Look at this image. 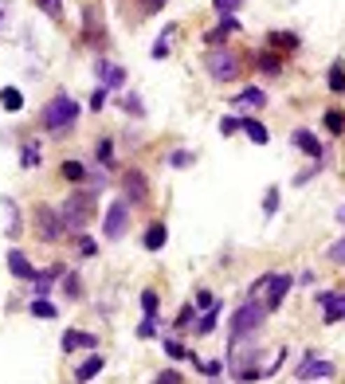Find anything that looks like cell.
Returning a JSON list of instances; mask_svg holds the SVG:
<instances>
[{
    "label": "cell",
    "instance_id": "cell-1",
    "mask_svg": "<svg viewBox=\"0 0 345 384\" xmlns=\"http://www.w3.org/2000/svg\"><path fill=\"white\" fill-rule=\"evenodd\" d=\"M79 114H83V106L71 99V94H51V99L43 102L40 122H43L48 134H63V129H71L75 122H79Z\"/></svg>",
    "mask_w": 345,
    "mask_h": 384
},
{
    "label": "cell",
    "instance_id": "cell-2",
    "mask_svg": "<svg viewBox=\"0 0 345 384\" xmlns=\"http://www.w3.org/2000/svg\"><path fill=\"white\" fill-rule=\"evenodd\" d=\"M263 322H267V306L259 302V298H247L236 314H232V341H236V337L259 334V329H263Z\"/></svg>",
    "mask_w": 345,
    "mask_h": 384
},
{
    "label": "cell",
    "instance_id": "cell-3",
    "mask_svg": "<svg viewBox=\"0 0 345 384\" xmlns=\"http://www.w3.org/2000/svg\"><path fill=\"white\" fill-rule=\"evenodd\" d=\"M208 75L216 83H236L239 79V71H244V63H239L236 51H227V48H212L208 51V59H204Z\"/></svg>",
    "mask_w": 345,
    "mask_h": 384
},
{
    "label": "cell",
    "instance_id": "cell-4",
    "mask_svg": "<svg viewBox=\"0 0 345 384\" xmlns=\"http://www.w3.org/2000/svg\"><path fill=\"white\" fill-rule=\"evenodd\" d=\"M90 204H94V192H75V197L67 200V204L59 208V216H63V227H71V232H83L90 220Z\"/></svg>",
    "mask_w": 345,
    "mask_h": 384
},
{
    "label": "cell",
    "instance_id": "cell-5",
    "mask_svg": "<svg viewBox=\"0 0 345 384\" xmlns=\"http://www.w3.org/2000/svg\"><path fill=\"white\" fill-rule=\"evenodd\" d=\"M290 283H295L290 275H263L255 286H251V290H255V294L263 290V306H267V314H271V310H279V306H283V298H286V290H290Z\"/></svg>",
    "mask_w": 345,
    "mask_h": 384
},
{
    "label": "cell",
    "instance_id": "cell-6",
    "mask_svg": "<svg viewBox=\"0 0 345 384\" xmlns=\"http://www.w3.org/2000/svg\"><path fill=\"white\" fill-rule=\"evenodd\" d=\"M126 224H129V208H126V200H114V204L106 208V216H102V236L118 243V239L126 236Z\"/></svg>",
    "mask_w": 345,
    "mask_h": 384
},
{
    "label": "cell",
    "instance_id": "cell-7",
    "mask_svg": "<svg viewBox=\"0 0 345 384\" xmlns=\"http://www.w3.org/2000/svg\"><path fill=\"white\" fill-rule=\"evenodd\" d=\"M122 188H126V200H129V204H146L149 180H146V173H141V169H126V173H122Z\"/></svg>",
    "mask_w": 345,
    "mask_h": 384
},
{
    "label": "cell",
    "instance_id": "cell-8",
    "mask_svg": "<svg viewBox=\"0 0 345 384\" xmlns=\"http://www.w3.org/2000/svg\"><path fill=\"white\" fill-rule=\"evenodd\" d=\"M36 216H40V239H43V243H55V239H63V232H67V227H63V216L55 212V208L43 204Z\"/></svg>",
    "mask_w": 345,
    "mask_h": 384
},
{
    "label": "cell",
    "instance_id": "cell-9",
    "mask_svg": "<svg viewBox=\"0 0 345 384\" xmlns=\"http://www.w3.org/2000/svg\"><path fill=\"white\" fill-rule=\"evenodd\" d=\"M298 381L314 384V381H334V361H318V357H306L298 364Z\"/></svg>",
    "mask_w": 345,
    "mask_h": 384
},
{
    "label": "cell",
    "instance_id": "cell-10",
    "mask_svg": "<svg viewBox=\"0 0 345 384\" xmlns=\"http://www.w3.org/2000/svg\"><path fill=\"white\" fill-rule=\"evenodd\" d=\"M94 345H99L94 334H87V329H67L63 341H59V349L63 353H79V349H94Z\"/></svg>",
    "mask_w": 345,
    "mask_h": 384
},
{
    "label": "cell",
    "instance_id": "cell-11",
    "mask_svg": "<svg viewBox=\"0 0 345 384\" xmlns=\"http://www.w3.org/2000/svg\"><path fill=\"white\" fill-rule=\"evenodd\" d=\"M236 31H239V16L232 12V16H224L212 31H204V43H208V48H220V43H224L227 36H236Z\"/></svg>",
    "mask_w": 345,
    "mask_h": 384
},
{
    "label": "cell",
    "instance_id": "cell-12",
    "mask_svg": "<svg viewBox=\"0 0 345 384\" xmlns=\"http://www.w3.org/2000/svg\"><path fill=\"white\" fill-rule=\"evenodd\" d=\"M322 322L334 325V322H345V294H322Z\"/></svg>",
    "mask_w": 345,
    "mask_h": 384
},
{
    "label": "cell",
    "instance_id": "cell-13",
    "mask_svg": "<svg viewBox=\"0 0 345 384\" xmlns=\"http://www.w3.org/2000/svg\"><path fill=\"white\" fill-rule=\"evenodd\" d=\"M8 271L16 278H24V283H31V275H36V266L28 263V255H24V251H8Z\"/></svg>",
    "mask_w": 345,
    "mask_h": 384
},
{
    "label": "cell",
    "instance_id": "cell-14",
    "mask_svg": "<svg viewBox=\"0 0 345 384\" xmlns=\"http://www.w3.org/2000/svg\"><path fill=\"white\" fill-rule=\"evenodd\" d=\"M239 129H244L247 138L255 141V145H267V141H271V129H267L259 118H239Z\"/></svg>",
    "mask_w": 345,
    "mask_h": 384
},
{
    "label": "cell",
    "instance_id": "cell-15",
    "mask_svg": "<svg viewBox=\"0 0 345 384\" xmlns=\"http://www.w3.org/2000/svg\"><path fill=\"white\" fill-rule=\"evenodd\" d=\"M59 275H63L59 266H51V271H36V275H31V283H36V298H48Z\"/></svg>",
    "mask_w": 345,
    "mask_h": 384
},
{
    "label": "cell",
    "instance_id": "cell-16",
    "mask_svg": "<svg viewBox=\"0 0 345 384\" xmlns=\"http://www.w3.org/2000/svg\"><path fill=\"white\" fill-rule=\"evenodd\" d=\"M165 239H169L165 224H149L146 236H141V247H146V251H161V247H165Z\"/></svg>",
    "mask_w": 345,
    "mask_h": 384
},
{
    "label": "cell",
    "instance_id": "cell-17",
    "mask_svg": "<svg viewBox=\"0 0 345 384\" xmlns=\"http://www.w3.org/2000/svg\"><path fill=\"white\" fill-rule=\"evenodd\" d=\"M290 141H295L298 149H306L310 157H322V141H318L310 129H295V134H290Z\"/></svg>",
    "mask_w": 345,
    "mask_h": 384
},
{
    "label": "cell",
    "instance_id": "cell-18",
    "mask_svg": "<svg viewBox=\"0 0 345 384\" xmlns=\"http://www.w3.org/2000/svg\"><path fill=\"white\" fill-rule=\"evenodd\" d=\"M236 106H247V110H263L267 106V94L259 87H244V94H236Z\"/></svg>",
    "mask_w": 345,
    "mask_h": 384
},
{
    "label": "cell",
    "instance_id": "cell-19",
    "mask_svg": "<svg viewBox=\"0 0 345 384\" xmlns=\"http://www.w3.org/2000/svg\"><path fill=\"white\" fill-rule=\"evenodd\" d=\"M99 75H102V87H106V90H118L122 83H126V71L110 67V63H99Z\"/></svg>",
    "mask_w": 345,
    "mask_h": 384
},
{
    "label": "cell",
    "instance_id": "cell-20",
    "mask_svg": "<svg viewBox=\"0 0 345 384\" xmlns=\"http://www.w3.org/2000/svg\"><path fill=\"white\" fill-rule=\"evenodd\" d=\"M0 106L8 110V114L24 110V90H20V87H4V90H0Z\"/></svg>",
    "mask_w": 345,
    "mask_h": 384
},
{
    "label": "cell",
    "instance_id": "cell-21",
    "mask_svg": "<svg viewBox=\"0 0 345 384\" xmlns=\"http://www.w3.org/2000/svg\"><path fill=\"white\" fill-rule=\"evenodd\" d=\"M102 364H106L102 357H87V361H83L79 369H75V381H94V376L102 373Z\"/></svg>",
    "mask_w": 345,
    "mask_h": 384
},
{
    "label": "cell",
    "instance_id": "cell-22",
    "mask_svg": "<svg viewBox=\"0 0 345 384\" xmlns=\"http://www.w3.org/2000/svg\"><path fill=\"white\" fill-rule=\"evenodd\" d=\"M216 322H220V302H212V306H208V314H204V318H197V334H200V337H208L212 329H216Z\"/></svg>",
    "mask_w": 345,
    "mask_h": 384
},
{
    "label": "cell",
    "instance_id": "cell-23",
    "mask_svg": "<svg viewBox=\"0 0 345 384\" xmlns=\"http://www.w3.org/2000/svg\"><path fill=\"white\" fill-rule=\"evenodd\" d=\"M31 318H40V322H55L59 310H55V302H48V298H36V302H31Z\"/></svg>",
    "mask_w": 345,
    "mask_h": 384
},
{
    "label": "cell",
    "instance_id": "cell-24",
    "mask_svg": "<svg viewBox=\"0 0 345 384\" xmlns=\"http://www.w3.org/2000/svg\"><path fill=\"white\" fill-rule=\"evenodd\" d=\"M255 67L263 71V75H279V71H283V59H279L275 51H259V59H255Z\"/></svg>",
    "mask_w": 345,
    "mask_h": 384
},
{
    "label": "cell",
    "instance_id": "cell-25",
    "mask_svg": "<svg viewBox=\"0 0 345 384\" xmlns=\"http://www.w3.org/2000/svg\"><path fill=\"white\" fill-rule=\"evenodd\" d=\"M63 180H71V185H79V180H87V165L83 161H63Z\"/></svg>",
    "mask_w": 345,
    "mask_h": 384
},
{
    "label": "cell",
    "instance_id": "cell-26",
    "mask_svg": "<svg viewBox=\"0 0 345 384\" xmlns=\"http://www.w3.org/2000/svg\"><path fill=\"white\" fill-rule=\"evenodd\" d=\"M267 43H271V48H283V51H295L298 48V36H290V31H271Z\"/></svg>",
    "mask_w": 345,
    "mask_h": 384
},
{
    "label": "cell",
    "instance_id": "cell-27",
    "mask_svg": "<svg viewBox=\"0 0 345 384\" xmlns=\"http://www.w3.org/2000/svg\"><path fill=\"white\" fill-rule=\"evenodd\" d=\"M20 165H24V169H36V165H40V141H28V145L20 149Z\"/></svg>",
    "mask_w": 345,
    "mask_h": 384
},
{
    "label": "cell",
    "instance_id": "cell-28",
    "mask_svg": "<svg viewBox=\"0 0 345 384\" xmlns=\"http://www.w3.org/2000/svg\"><path fill=\"white\" fill-rule=\"evenodd\" d=\"M322 126H325V129H330V134H334V138H337V134H342V129H345V114H342V110H325Z\"/></svg>",
    "mask_w": 345,
    "mask_h": 384
},
{
    "label": "cell",
    "instance_id": "cell-29",
    "mask_svg": "<svg viewBox=\"0 0 345 384\" xmlns=\"http://www.w3.org/2000/svg\"><path fill=\"white\" fill-rule=\"evenodd\" d=\"M325 259H330L334 266H345V236H342V239H334V243L325 247Z\"/></svg>",
    "mask_w": 345,
    "mask_h": 384
},
{
    "label": "cell",
    "instance_id": "cell-30",
    "mask_svg": "<svg viewBox=\"0 0 345 384\" xmlns=\"http://www.w3.org/2000/svg\"><path fill=\"white\" fill-rule=\"evenodd\" d=\"M173 36H177V24H169V28L161 31L157 48H153V59H165V55H169V40H173Z\"/></svg>",
    "mask_w": 345,
    "mask_h": 384
},
{
    "label": "cell",
    "instance_id": "cell-31",
    "mask_svg": "<svg viewBox=\"0 0 345 384\" xmlns=\"http://www.w3.org/2000/svg\"><path fill=\"white\" fill-rule=\"evenodd\" d=\"M330 90L345 94V63H334V67H330Z\"/></svg>",
    "mask_w": 345,
    "mask_h": 384
},
{
    "label": "cell",
    "instance_id": "cell-32",
    "mask_svg": "<svg viewBox=\"0 0 345 384\" xmlns=\"http://www.w3.org/2000/svg\"><path fill=\"white\" fill-rule=\"evenodd\" d=\"M134 334H138L141 341H146V337H153V334H157V314H146L138 322V329H134Z\"/></svg>",
    "mask_w": 345,
    "mask_h": 384
},
{
    "label": "cell",
    "instance_id": "cell-33",
    "mask_svg": "<svg viewBox=\"0 0 345 384\" xmlns=\"http://www.w3.org/2000/svg\"><path fill=\"white\" fill-rule=\"evenodd\" d=\"M36 4H40V12H43V16H51V20H59V16H63V0H36Z\"/></svg>",
    "mask_w": 345,
    "mask_h": 384
},
{
    "label": "cell",
    "instance_id": "cell-34",
    "mask_svg": "<svg viewBox=\"0 0 345 384\" xmlns=\"http://www.w3.org/2000/svg\"><path fill=\"white\" fill-rule=\"evenodd\" d=\"M94 251H99V243H94L90 236H83V232H79V247H75V255H79V259H90Z\"/></svg>",
    "mask_w": 345,
    "mask_h": 384
},
{
    "label": "cell",
    "instance_id": "cell-35",
    "mask_svg": "<svg viewBox=\"0 0 345 384\" xmlns=\"http://www.w3.org/2000/svg\"><path fill=\"white\" fill-rule=\"evenodd\" d=\"M99 165H114V141H110V138H102L99 141Z\"/></svg>",
    "mask_w": 345,
    "mask_h": 384
},
{
    "label": "cell",
    "instance_id": "cell-36",
    "mask_svg": "<svg viewBox=\"0 0 345 384\" xmlns=\"http://www.w3.org/2000/svg\"><path fill=\"white\" fill-rule=\"evenodd\" d=\"M212 8H216L220 16H232V12L244 8V0H212Z\"/></svg>",
    "mask_w": 345,
    "mask_h": 384
},
{
    "label": "cell",
    "instance_id": "cell-37",
    "mask_svg": "<svg viewBox=\"0 0 345 384\" xmlns=\"http://www.w3.org/2000/svg\"><path fill=\"white\" fill-rule=\"evenodd\" d=\"M165 353L173 357V361H185V357H188V349L177 341V337H169V341H165Z\"/></svg>",
    "mask_w": 345,
    "mask_h": 384
},
{
    "label": "cell",
    "instance_id": "cell-38",
    "mask_svg": "<svg viewBox=\"0 0 345 384\" xmlns=\"http://www.w3.org/2000/svg\"><path fill=\"white\" fill-rule=\"evenodd\" d=\"M263 212H267V216H275V212H279V188H267V197H263Z\"/></svg>",
    "mask_w": 345,
    "mask_h": 384
},
{
    "label": "cell",
    "instance_id": "cell-39",
    "mask_svg": "<svg viewBox=\"0 0 345 384\" xmlns=\"http://www.w3.org/2000/svg\"><path fill=\"white\" fill-rule=\"evenodd\" d=\"M169 165H173V169H188V165H192V153L177 149V153H169Z\"/></svg>",
    "mask_w": 345,
    "mask_h": 384
},
{
    "label": "cell",
    "instance_id": "cell-40",
    "mask_svg": "<svg viewBox=\"0 0 345 384\" xmlns=\"http://www.w3.org/2000/svg\"><path fill=\"white\" fill-rule=\"evenodd\" d=\"M197 322V306H181V314H177V325L185 329V325H192Z\"/></svg>",
    "mask_w": 345,
    "mask_h": 384
},
{
    "label": "cell",
    "instance_id": "cell-41",
    "mask_svg": "<svg viewBox=\"0 0 345 384\" xmlns=\"http://www.w3.org/2000/svg\"><path fill=\"white\" fill-rule=\"evenodd\" d=\"M106 102H110V90H106V87H99L94 94H90V110H102Z\"/></svg>",
    "mask_w": 345,
    "mask_h": 384
},
{
    "label": "cell",
    "instance_id": "cell-42",
    "mask_svg": "<svg viewBox=\"0 0 345 384\" xmlns=\"http://www.w3.org/2000/svg\"><path fill=\"white\" fill-rule=\"evenodd\" d=\"M141 310L146 314H157V294L153 290H141Z\"/></svg>",
    "mask_w": 345,
    "mask_h": 384
},
{
    "label": "cell",
    "instance_id": "cell-43",
    "mask_svg": "<svg viewBox=\"0 0 345 384\" xmlns=\"http://www.w3.org/2000/svg\"><path fill=\"white\" fill-rule=\"evenodd\" d=\"M165 4H169V0H141V12H146V16H157Z\"/></svg>",
    "mask_w": 345,
    "mask_h": 384
},
{
    "label": "cell",
    "instance_id": "cell-44",
    "mask_svg": "<svg viewBox=\"0 0 345 384\" xmlns=\"http://www.w3.org/2000/svg\"><path fill=\"white\" fill-rule=\"evenodd\" d=\"M197 364H200V373H204V376H212V381L220 376V361H197Z\"/></svg>",
    "mask_w": 345,
    "mask_h": 384
},
{
    "label": "cell",
    "instance_id": "cell-45",
    "mask_svg": "<svg viewBox=\"0 0 345 384\" xmlns=\"http://www.w3.org/2000/svg\"><path fill=\"white\" fill-rule=\"evenodd\" d=\"M153 381H157V384H177V381H181V373H177V369H165V373H157Z\"/></svg>",
    "mask_w": 345,
    "mask_h": 384
},
{
    "label": "cell",
    "instance_id": "cell-46",
    "mask_svg": "<svg viewBox=\"0 0 345 384\" xmlns=\"http://www.w3.org/2000/svg\"><path fill=\"white\" fill-rule=\"evenodd\" d=\"M63 283H67V286H63V290H67V298H79V278H75V275H67Z\"/></svg>",
    "mask_w": 345,
    "mask_h": 384
},
{
    "label": "cell",
    "instance_id": "cell-47",
    "mask_svg": "<svg viewBox=\"0 0 345 384\" xmlns=\"http://www.w3.org/2000/svg\"><path fill=\"white\" fill-rule=\"evenodd\" d=\"M236 129H239V118H224V122H220V134H227V138H232Z\"/></svg>",
    "mask_w": 345,
    "mask_h": 384
},
{
    "label": "cell",
    "instance_id": "cell-48",
    "mask_svg": "<svg viewBox=\"0 0 345 384\" xmlns=\"http://www.w3.org/2000/svg\"><path fill=\"white\" fill-rule=\"evenodd\" d=\"M212 302H216V298L208 294V290H200V294H197V306H200V310H208V306H212Z\"/></svg>",
    "mask_w": 345,
    "mask_h": 384
},
{
    "label": "cell",
    "instance_id": "cell-49",
    "mask_svg": "<svg viewBox=\"0 0 345 384\" xmlns=\"http://www.w3.org/2000/svg\"><path fill=\"white\" fill-rule=\"evenodd\" d=\"M122 106H126L129 114H141V102L138 99H122Z\"/></svg>",
    "mask_w": 345,
    "mask_h": 384
},
{
    "label": "cell",
    "instance_id": "cell-50",
    "mask_svg": "<svg viewBox=\"0 0 345 384\" xmlns=\"http://www.w3.org/2000/svg\"><path fill=\"white\" fill-rule=\"evenodd\" d=\"M337 220H342V224H345V208H342V216H337Z\"/></svg>",
    "mask_w": 345,
    "mask_h": 384
}]
</instances>
